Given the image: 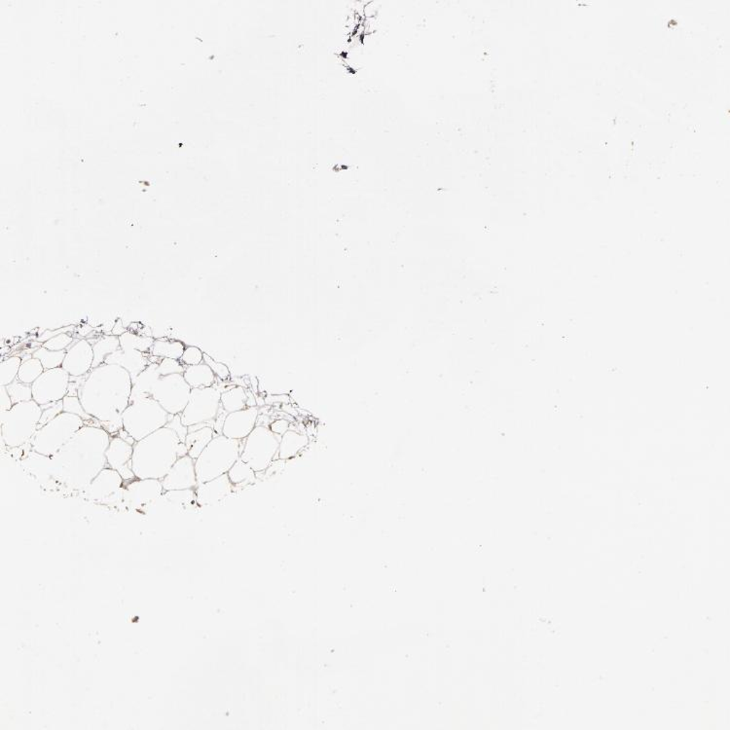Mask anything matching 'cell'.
Returning <instances> with one entry per match:
<instances>
[{
  "label": "cell",
  "instance_id": "cell-37",
  "mask_svg": "<svg viewBox=\"0 0 730 730\" xmlns=\"http://www.w3.org/2000/svg\"><path fill=\"white\" fill-rule=\"evenodd\" d=\"M186 367L181 364V361L173 359H162L159 362L158 371L161 377L169 376L173 374H184Z\"/></svg>",
  "mask_w": 730,
  "mask_h": 730
},
{
  "label": "cell",
  "instance_id": "cell-23",
  "mask_svg": "<svg viewBox=\"0 0 730 730\" xmlns=\"http://www.w3.org/2000/svg\"><path fill=\"white\" fill-rule=\"evenodd\" d=\"M308 444L309 438L305 435L295 432V430H288L280 438L279 452H277L279 459L282 461L292 459L299 452L302 451Z\"/></svg>",
  "mask_w": 730,
  "mask_h": 730
},
{
  "label": "cell",
  "instance_id": "cell-3",
  "mask_svg": "<svg viewBox=\"0 0 730 730\" xmlns=\"http://www.w3.org/2000/svg\"><path fill=\"white\" fill-rule=\"evenodd\" d=\"M181 443L176 430L166 425L137 441L132 459L136 477L162 480L179 460Z\"/></svg>",
  "mask_w": 730,
  "mask_h": 730
},
{
  "label": "cell",
  "instance_id": "cell-1",
  "mask_svg": "<svg viewBox=\"0 0 730 730\" xmlns=\"http://www.w3.org/2000/svg\"><path fill=\"white\" fill-rule=\"evenodd\" d=\"M132 378L127 370L104 364L82 378L78 398L87 413L99 420L111 436L118 435L122 415L129 406Z\"/></svg>",
  "mask_w": 730,
  "mask_h": 730
},
{
  "label": "cell",
  "instance_id": "cell-7",
  "mask_svg": "<svg viewBox=\"0 0 730 730\" xmlns=\"http://www.w3.org/2000/svg\"><path fill=\"white\" fill-rule=\"evenodd\" d=\"M84 425L85 422L78 415L62 412L37 430L30 441L31 449L44 456H55Z\"/></svg>",
  "mask_w": 730,
  "mask_h": 730
},
{
  "label": "cell",
  "instance_id": "cell-28",
  "mask_svg": "<svg viewBox=\"0 0 730 730\" xmlns=\"http://www.w3.org/2000/svg\"><path fill=\"white\" fill-rule=\"evenodd\" d=\"M122 350H137L142 353H150L155 339L150 336L137 335L132 332H127L119 337Z\"/></svg>",
  "mask_w": 730,
  "mask_h": 730
},
{
  "label": "cell",
  "instance_id": "cell-9",
  "mask_svg": "<svg viewBox=\"0 0 730 730\" xmlns=\"http://www.w3.org/2000/svg\"><path fill=\"white\" fill-rule=\"evenodd\" d=\"M221 391L213 387L192 388L189 402L181 416V424L189 428L210 422L218 416Z\"/></svg>",
  "mask_w": 730,
  "mask_h": 730
},
{
  "label": "cell",
  "instance_id": "cell-17",
  "mask_svg": "<svg viewBox=\"0 0 730 730\" xmlns=\"http://www.w3.org/2000/svg\"><path fill=\"white\" fill-rule=\"evenodd\" d=\"M258 412V407L253 406L227 414L222 427V435L240 441L247 438L256 427Z\"/></svg>",
  "mask_w": 730,
  "mask_h": 730
},
{
  "label": "cell",
  "instance_id": "cell-12",
  "mask_svg": "<svg viewBox=\"0 0 730 730\" xmlns=\"http://www.w3.org/2000/svg\"><path fill=\"white\" fill-rule=\"evenodd\" d=\"M125 480L116 470L105 467L83 492L87 499L99 504L123 502Z\"/></svg>",
  "mask_w": 730,
  "mask_h": 730
},
{
  "label": "cell",
  "instance_id": "cell-8",
  "mask_svg": "<svg viewBox=\"0 0 730 730\" xmlns=\"http://www.w3.org/2000/svg\"><path fill=\"white\" fill-rule=\"evenodd\" d=\"M280 439L269 428L258 425L245 438L240 459L256 473L268 470L279 452Z\"/></svg>",
  "mask_w": 730,
  "mask_h": 730
},
{
  "label": "cell",
  "instance_id": "cell-4",
  "mask_svg": "<svg viewBox=\"0 0 730 730\" xmlns=\"http://www.w3.org/2000/svg\"><path fill=\"white\" fill-rule=\"evenodd\" d=\"M42 415V407L36 401L15 404L9 411L0 413V438L9 448L30 443L36 435Z\"/></svg>",
  "mask_w": 730,
  "mask_h": 730
},
{
  "label": "cell",
  "instance_id": "cell-33",
  "mask_svg": "<svg viewBox=\"0 0 730 730\" xmlns=\"http://www.w3.org/2000/svg\"><path fill=\"white\" fill-rule=\"evenodd\" d=\"M23 359L20 356H11L0 364V386L7 387L18 378V370Z\"/></svg>",
  "mask_w": 730,
  "mask_h": 730
},
{
  "label": "cell",
  "instance_id": "cell-42",
  "mask_svg": "<svg viewBox=\"0 0 730 730\" xmlns=\"http://www.w3.org/2000/svg\"><path fill=\"white\" fill-rule=\"evenodd\" d=\"M13 406L14 404H13L11 398H10L7 388L0 386V413L9 411Z\"/></svg>",
  "mask_w": 730,
  "mask_h": 730
},
{
  "label": "cell",
  "instance_id": "cell-19",
  "mask_svg": "<svg viewBox=\"0 0 730 730\" xmlns=\"http://www.w3.org/2000/svg\"><path fill=\"white\" fill-rule=\"evenodd\" d=\"M105 364L118 365L122 369L127 370L132 381H134L140 373L147 369L148 365L152 364V361L147 354L142 351L119 349L118 351L110 354L105 359Z\"/></svg>",
  "mask_w": 730,
  "mask_h": 730
},
{
  "label": "cell",
  "instance_id": "cell-30",
  "mask_svg": "<svg viewBox=\"0 0 730 730\" xmlns=\"http://www.w3.org/2000/svg\"><path fill=\"white\" fill-rule=\"evenodd\" d=\"M44 371L43 365L39 359L34 358L23 359L20 370H18L17 379L21 382L28 383V385H33Z\"/></svg>",
  "mask_w": 730,
  "mask_h": 730
},
{
  "label": "cell",
  "instance_id": "cell-10",
  "mask_svg": "<svg viewBox=\"0 0 730 730\" xmlns=\"http://www.w3.org/2000/svg\"><path fill=\"white\" fill-rule=\"evenodd\" d=\"M192 388L184 375L173 374L161 377L153 388L152 398L169 414L181 415L189 404Z\"/></svg>",
  "mask_w": 730,
  "mask_h": 730
},
{
  "label": "cell",
  "instance_id": "cell-35",
  "mask_svg": "<svg viewBox=\"0 0 730 730\" xmlns=\"http://www.w3.org/2000/svg\"><path fill=\"white\" fill-rule=\"evenodd\" d=\"M6 388L14 406L15 404L21 403V402L33 401V388L28 383H25L21 382L20 380L16 379L14 382L8 385Z\"/></svg>",
  "mask_w": 730,
  "mask_h": 730
},
{
  "label": "cell",
  "instance_id": "cell-39",
  "mask_svg": "<svg viewBox=\"0 0 730 730\" xmlns=\"http://www.w3.org/2000/svg\"><path fill=\"white\" fill-rule=\"evenodd\" d=\"M179 361L186 366L203 364V353L199 348L189 346V347L185 348L184 353Z\"/></svg>",
  "mask_w": 730,
  "mask_h": 730
},
{
  "label": "cell",
  "instance_id": "cell-44",
  "mask_svg": "<svg viewBox=\"0 0 730 730\" xmlns=\"http://www.w3.org/2000/svg\"><path fill=\"white\" fill-rule=\"evenodd\" d=\"M127 332H128V330L124 327L123 322H122L120 319H117V322H115V327H113L112 330H111L112 335L117 336V337H120L121 335H123L124 333Z\"/></svg>",
  "mask_w": 730,
  "mask_h": 730
},
{
  "label": "cell",
  "instance_id": "cell-16",
  "mask_svg": "<svg viewBox=\"0 0 730 730\" xmlns=\"http://www.w3.org/2000/svg\"><path fill=\"white\" fill-rule=\"evenodd\" d=\"M161 481L164 491L195 489L198 486L195 460L189 455L179 457L168 475Z\"/></svg>",
  "mask_w": 730,
  "mask_h": 730
},
{
  "label": "cell",
  "instance_id": "cell-26",
  "mask_svg": "<svg viewBox=\"0 0 730 730\" xmlns=\"http://www.w3.org/2000/svg\"><path fill=\"white\" fill-rule=\"evenodd\" d=\"M248 401L247 391L240 386L229 388L221 393V407L227 414L248 408Z\"/></svg>",
  "mask_w": 730,
  "mask_h": 730
},
{
  "label": "cell",
  "instance_id": "cell-32",
  "mask_svg": "<svg viewBox=\"0 0 730 730\" xmlns=\"http://www.w3.org/2000/svg\"><path fill=\"white\" fill-rule=\"evenodd\" d=\"M163 502H168L176 507H184V505L192 504L197 502L195 489H185V490L165 491L162 496L159 498Z\"/></svg>",
  "mask_w": 730,
  "mask_h": 730
},
{
  "label": "cell",
  "instance_id": "cell-14",
  "mask_svg": "<svg viewBox=\"0 0 730 730\" xmlns=\"http://www.w3.org/2000/svg\"><path fill=\"white\" fill-rule=\"evenodd\" d=\"M133 454L134 445L117 435L111 438L105 451L107 467L116 470L127 482L137 480L133 472Z\"/></svg>",
  "mask_w": 730,
  "mask_h": 730
},
{
  "label": "cell",
  "instance_id": "cell-11",
  "mask_svg": "<svg viewBox=\"0 0 730 730\" xmlns=\"http://www.w3.org/2000/svg\"><path fill=\"white\" fill-rule=\"evenodd\" d=\"M70 375L63 367L45 370L31 385L33 401L39 406L63 401L68 395Z\"/></svg>",
  "mask_w": 730,
  "mask_h": 730
},
{
  "label": "cell",
  "instance_id": "cell-43",
  "mask_svg": "<svg viewBox=\"0 0 730 730\" xmlns=\"http://www.w3.org/2000/svg\"><path fill=\"white\" fill-rule=\"evenodd\" d=\"M270 430L275 433V435L282 436L285 433L290 430V422L287 420L280 419L275 420L270 425Z\"/></svg>",
  "mask_w": 730,
  "mask_h": 730
},
{
  "label": "cell",
  "instance_id": "cell-5",
  "mask_svg": "<svg viewBox=\"0 0 730 730\" xmlns=\"http://www.w3.org/2000/svg\"><path fill=\"white\" fill-rule=\"evenodd\" d=\"M240 443L224 435L214 436L195 461L198 485L226 475L240 459Z\"/></svg>",
  "mask_w": 730,
  "mask_h": 730
},
{
  "label": "cell",
  "instance_id": "cell-20",
  "mask_svg": "<svg viewBox=\"0 0 730 730\" xmlns=\"http://www.w3.org/2000/svg\"><path fill=\"white\" fill-rule=\"evenodd\" d=\"M22 465L26 472H30L39 482L48 484L54 480L58 483L55 478L52 457L36 453L31 449L30 453L23 460Z\"/></svg>",
  "mask_w": 730,
  "mask_h": 730
},
{
  "label": "cell",
  "instance_id": "cell-36",
  "mask_svg": "<svg viewBox=\"0 0 730 730\" xmlns=\"http://www.w3.org/2000/svg\"><path fill=\"white\" fill-rule=\"evenodd\" d=\"M42 415L41 420H39L38 428L37 430H41L44 425L48 424L52 420H54L58 415H60L63 412V401L52 402V403L45 404L42 406Z\"/></svg>",
  "mask_w": 730,
  "mask_h": 730
},
{
  "label": "cell",
  "instance_id": "cell-31",
  "mask_svg": "<svg viewBox=\"0 0 730 730\" xmlns=\"http://www.w3.org/2000/svg\"><path fill=\"white\" fill-rule=\"evenodd\" d=\"M65 354H67V351H50L41 346V347L37 348L31 356L41 361L45 370H50L62 367Z\"/></svg>",
  "mask_w": 730,
  "mask_h": 730
},
{
  "label": "cell",
  "instance_id": "cell-27",
  "mask_svg": "<svg viewBox=\"0 0 730 730\" xmlns=\"http://www.w3.org/2000/svg\"><path fill=\"white\" fill-rule=\"evenodd\" d=\"M185 348L186 347L181 341L157 339L153 344L150 354L157 358L173 359L179 361L184 353Z\"/></svg>",
  "mask_w": 730,
  "mask_h": 730
},
{
  "label": "cell",
  "instance_id": "cell-25",
  "mask_svg": "<svg viewBox=\"0 0 730 730\" xmlns=\"http://www.w3.org/2000/svg\"><path fill=\"white\" fill-rule=\"evenodd\" d=\"M92 351H94V361H92V369L104 364L105 359L110 354L121 349L119 337L112 334L102 336L96 342L92 344Z\"/></svg>",
  "mask_w": 730,
  "mask_h": 730
},
{
  "label": "cell",
  "instance_id": "cell-34",
  "mask_svg": "<svg viewBox=\"0 0 730 730\" xmlns=\"http://www.w3.org/2000/svg\"><path fill=\"white\" fill-rule=\"evenodd\" d=\"M255 473L250 465L239 459L227 472V475H228L233 485H238V484L247 482V481L255 480Z\"/></svg>",
  "mask_w": 730,
  "mask_h": 730
},
{
  "label": "cell",
  "instance_id": "cell-21",
  "mask_svg": "<svg viewBox=\"0 0 730 730\" xmlns=\"http://www.w3.org/2000/svg\"><path fill=\"white\" fill-rule=\"evenodd\" d=\"M158 365L157 362H152L136 379L132 381V393L129 402L140 398H152L153 388L161 378L160 373L158 371Z\"/></svg>",
  "mask_w": 730,
  "mask_h": 730
},
{
  "label": "cell",
  "instance_id": "cell-24",
  "mask_svg": "<svg viewBox=\"0 0 730 730\" xmlns=\"http://www.w3.org/2000/svg\"><path fill=\"white\" fill-rule=\"evenodd\" d=\"M213 438L214 430L211 427H203L187 433L184 443L189 451V456L196 461Z\"/></svg>",
  "mask_w": 730,
  "mask_h": 730
},
{
  "label": "cell",
  "instance_id": "cell-29",
  "mask_svg": "<svg viewBox=\"0 0 730 730\" xmlns=\"http://www.w3.org/2000/svg\"><path fill=\"white\" fill-rule=\"evenodd\" d=\"M63 412L78 415V416L83 419L86 425L102 428V424H100L99 420H97L96 418L92 417L91 415L87 413L84 407L82 406L80 399H79L78 396H67L63 399Z\"/></svg>",
  "mask_w": 730,
  "mask_h": 730
},
{
  "label": "cell",
  "instance_id": "cell-41",
  "mask_svg": "<svg viewBox=\"0 0 730 730\" xmlns=\"http://www.w3.org/2000/svg\"><path fill=\"white\" fill-rule=\"evenodd\" d=\"M74 327H75L74 325H70V327H63V329L46 330V332L42 333L41 336H38L37 341H38L39 343L44 344L46 341L54 338L55 336L62 334V333H68V332H71V330L74 329Z\"/></svg>",
  "mask_w": 730,
  "mask_h": 730
},
{
  "label": "cell",
  "instance_id": "cell-40",
  "mask_svg": "<svg viewBox=\"0 0 730 730\" xmlns=\"http://www.w3.org/2000/svg\"><path fill=\"white\" fill-rule=\"evenodd\" d=\"M203 362L208 364L213 370L214 375L222 381H226L230 377V371L227 365L214 361L213 358H211L208 354L203 353Z\"/></svg>",
  "mask_w": 730,
  "mask_h": 730
},
{
  "label": "cell",
  "instance_id": "cell-6",
  "mask_svg": "<svg viewBox=\"0 0 730 730\" xmlns=\"http://www.w3.org/2000/svg\"><path fill=\"white\" fill-rule=\"evenodd\" d=\"M173 417L155 399L145 398L129 402L122 415V424L137 443L166 427Z\"/></svg>",
  "mask_w": 730,
  "mask_h": 730
},
{
  "label": "cell",
  "instance_id": "cell-13",
  "mask_svg": "<svg viewBox=\"0 0 730 730\" xmlns=\"http://www.w3.org/2000/svg\"><path fill=\"white\" fill-rule=\"evenodd\" d=\"M162 481L159 480H134L124 486L123 502L129 507H139L158 501L164 494Z\"/></svg>",
  "mask_w": 730,
  "mask_h": 730
},
{
  "label": "cell",
  "instance_id": "cell-2",
  "mask_svg": "<svg viewBox=\"0 0 730 730\" xmlns=\"http://www.w3.org/2000/svg\"><path fill=\"white\" fill-rule=\"evenodd\" d=\"M111 436L102 428L84 425L55 456V478L60 487L84 491L107 467L105 451Z\"/></svg>",
  "mask_w": 730,
  "mask_h": 730
},
{
  "label": "cell",
  "instance_id": "cell-15",
  "mask_svg": "<svg viewBox=\"0 0 730 730\" xmlns=\"http://www.w3.org/2000/svg\"><path fill=\"white\" fill-rule=\"evenodd\" d=\"M94 351L87 339L76 341L67 350L62 367L71 377L85 376L92 370Z\"/></svg>",
  "mask_w": 730,
  "mask_h": 730
},
{
  "label": "cell",
  "instance_id": "cell-18",
  "mask_svg": "<svg viewBox=\"0 0 730 730\" xmlns=\"http://www.w3.org/2000/svg\"><path fill=\"white\" fill-rule=\"evenodd\" d=\"M233 484L229 480V476L226 475L219 476L208 482L199 484L196 487V496H197V504L200 505H213L221 502L232 493Z\"/></svg>",
  "mask_w": 730,
  "mask_h": 730
},
{
  "label": "cell",
  "instance_id": "cell-22",
  "mask_svg": "<svg viewBox=\"0 0 730 730\" xmlns=\"http://www.w3.org/2000/svg\"><path fill=\"white\" fill-rule=\"evenodd\" d=\"M182 375L192 388L213 387L216 379L213 370L205 362L186 366Z\"/></svg>",
  "mask_w": 730,
  "mask_h": 730
},
{
  "label": "cell",
  "instance_id": "cell-38",
  "mask_svg": "<svg viewBox=\"0 0 730 730\" xmlns=\"http://www.w3.org/2000/svg\"><path fill=\"white\" fill-rule=\"evenodd\" d=\"M73 343V336L68 334V333H62V334L55 336L52 339L46 341V342L42 344V346L50 351H67L68 348H70Z\"/></svg>",
  "mask_w": 730,
  "mask_h": 730
}]
</instances>
